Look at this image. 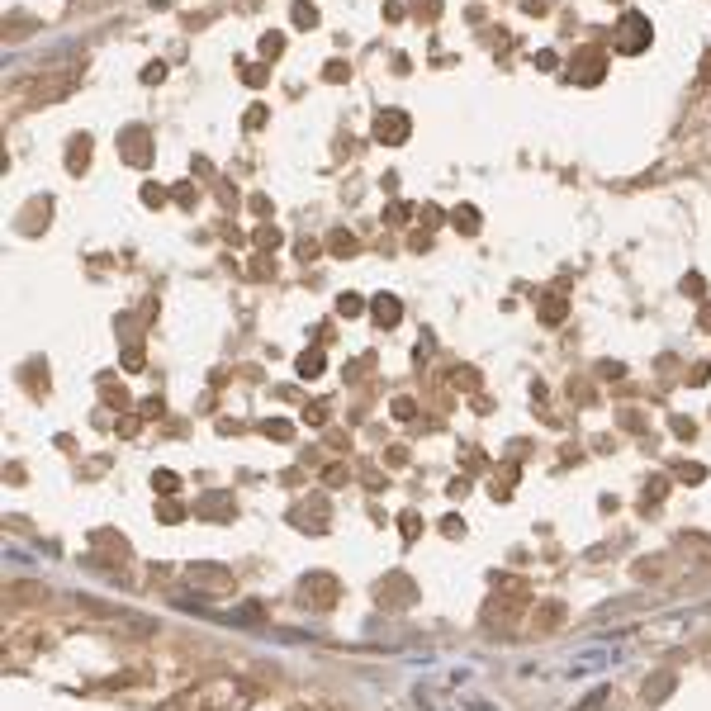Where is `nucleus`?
Listing matches in <instances>:
<instances>
[{
  "label": "nucleus",
  "mask_w": 711,
  "mask_h": 711,
  "mask_svg": "<svg viewBox=\"0 0 711 711\" xmlns=\"http://www.w3.org/2000/svg\"><path fill=\"white\" fill-rule=\"evenodd\" d=\"M607 659H616V649H584L579 659L569 664V674H593V669H602Z\"/></svg>",
  "instance_id": "nucleus-1"
}]
</instances>
